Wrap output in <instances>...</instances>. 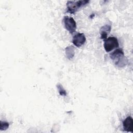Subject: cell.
<instances>
[{
  "label": "cell",
  "instance_id": "2",
  "mask_svg": "<svg viewBox=\"0 0 133 133\" xmlns=\"http://www.w3.org/2000/svg\"><path fill=\"white\" fill-rule=\"evenodd\" d=\"M89 3V1H69L66 3V12L70 14H74L77 11L78 9L86 5Z\"/></svg>",
  "mask_w": 133,
  "mask_h": 133
},
{
  "label": "cell",
  "instance_id": "3",
  "mask_svg": "<svg viewBox=\"0 0 133 133\" xmlns=\"http://www.w3.org/2000/svg\"><path fill=\"white\" fill-rule=\"evenodd\" d=\"M119 43L117 38L114 36H110L104 40L103 46L106 52H109L118 47Z\"/></svg>",
  "mask_w": 133,
  "mask_h": 133
},
{
  "label": "cell",
  "instance_id": "7",
  "mask_svg": "<svg viewBox=\"0 0 133 133\" xmlns=\"http://www.w3.org/2000/svg\"><path fill=\"white\" fill-rule=\"evenodd\" d=\"M111 30V24H105L102 26L100 30V38L102 39H105L107 38L108 35L110 33Z\"/></svg>",
  "mask_w": 133,
  "mask_h": 133
},
{
  "label": "cell",
  "instance_id": "8",
  "mask_svg": "<svg viewBox=\"0 0 133 133\" xmlns=\"http://www.w3.org/2000/svg\"><path fill=\"white\" fill-rule=\"evenodd\" d=\"M65 54H66V57L68 59H72L74 57V48L71 46H68L65 48Z\"/></svg>",
  "mask_w": 133,
  "mask_h": 133
},
{
  "label": "cell",
  "instance_id": "5",
  "mask_svg": "<svg viewBox=\"0 0 133 133\" xmlns=\"http://www.w3.org/2000/svg\"><path fill=\"white\" fill-rule=\"evenodd\" d=\"M86 40V37L84 33H78L73 37L72 43L76 47H80L85 44Z\"/></svg>",
  "mask_w": 133,
  "mask_h": 133
},
{
  "label": "cell",
  "instance_id": "1",
  "mask_svg": "<svg viewBox=\"0 0 133 133\" xmlns=\"http://www.w3.org/2000/svg\"><path fill=\"white\" fill-rule=\"evenodd\" d=\"M110 57L113 61L115 65L119 68L126 66L128 62V59L125 56L124 52L122 48L115 49L110 54Z\"/></svg>",
  "mask_w": 133,
  "mask_h": 133
},
{
  "label": "cell",
  "instance_id": "9",
  "mask_svg": "<svg viewBox=\"0 0 133 133\" xmlns=\"http://www.w3.org/2000/svg\"><path fill=\"white\" fill-rule=\"evenodd\" d=\"M57 87L58 90L59 94L62 96H66V90L64 89L63 86L60 84H58L57 85Z\"/></svg>",
  "mask_w": 133,
  "mask_h": 133
},
{
  "label": "cell",
  "instance_id": "4",
  "mask_svg": "<svg viewBox=\"0 0 133 133\" xmlns=\"http://www.w3.org/2000/svg\"><path fill=\"white\" fill-rule=\"evenodd\" d=\"M64 26L70 33L73 34L76 29V23L74 19L70 17L64 16L63 19Z\"/></svg>",
  "mask_w": 133,
  "mask_h": 133
},
{
  "label": "cell",
  "instance_id": "6",
  "mask_svg": "<svg viewBox=\"0 0 133 133\" xmlns=\"http://www.w3.org/2000/svg\"><path fill=\"white\" fill-rule=\"evenodd\" d=\"M123 127L124 130L126 132H132L133 129V119L129 116L123 122Z\"/></svg>",
  "mask_w": 133,
  "mask_h": 133
},
{
  "label": "cell",
  "instance_id": "10",
  "mask_svg": "<svg viewBox=\"0 0 133 133\" xmlns=\"http://www.w3.org/2000/svg\"><path fill=\"white\" fill-rule=\"evenodd\" d=\"M0 129L1 130H6L9 126V124L7 122H2L1 121V125H0Z\"/></svg>",
  "mask_w": 133,
  "mask_h": 133
}]
</instances>
